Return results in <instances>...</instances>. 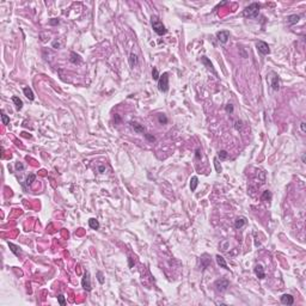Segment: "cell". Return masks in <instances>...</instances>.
<instances>
[{
    "instance_id": "83f0119b",
    "label": "cell",
    "mask_w": 306,
    "mask_h": 306,
    "mask_svg": "<svg viewBox=\"0 0 306 306\" xmlns=\"http://www.w3.org/2000/svg\"><path fill=\"white\" fill-rule=\"evenodd\" d=\"M214 166H215V171L220 173L222 169H221V165L219 164V160H218V158H214Z\"/></svg>"
},
{
    "instance_id": "603a6c76",
    "label": "cell",
    "mask_w": 306,
    "mask_h": 306,
    "mask_svg": "<svg viewBox=\"0 0 306 306\" xmlns=\"http://www.w3.org/2000/svg\"><path fill=\"white\" fill-rule=\"evenodd\" d=\"M12 102L15 103V105L17 106V109H18V110H21L22 108H23V102H22V99H21L19 97L13 96V97H12Z\"/></svg>"
},
{
    "instance_id": "d6986e66",
    "label": "cell",
    "mask_w": 306,
    "mask_h": 306,
    "mask_svg": "<svg viewBox=\"0 0 306 306\" xmlns=\"http://www.w3.org/2000/svg\"><path fill=\"white\" fill-rule=\"evenodd\" d=\"M88 226H90V227H91L92 230H98L101 225H99V222H98L97 219L91 218V219H88Z\"/></svg>"
},
{
    "instance_id": "5bb4252c",
    "label": "cell",
    "mask_w": 306,
    "mask_h": 306,
    "mask_svg": "<svg viewBox=\"0 0 306 306\" xmlns=\"http://www.w3.org/2000/svg\"><path fill=\"white\" fill-rule=\"evenodd\" d=\"M215 258H216V263H218V265H220L221 268H224V269H230V268L227 267V263H226V261H225V258L222 257V256L216 255V256H215Z\"/></svg>"
},
{
    "instance_id": "ac0fdd59",
    "label": "cell",
    "mask_w": 306,
    "mask_h": 306,
    "mask_svg": "<svg viewBox=\"0 0 306 306\" xmlns=\"http://www.w3.org/2000/svg\"><path fill=\"white\" fill-rule=\"evenodd\" d=\"M35 180H36V176H35L34 173H30V175H29V176L26 177V181H25V183H24V189H26L28 187H30Z\"/></svg>"
},
{
    "instance_id": "4fadbf2b",
    "label": "cell",
    "mask_w": 306,
    "mask_h": 306,
    "mask_svg": "<svg viewBox=\"0 0 306 306\" xmlns=\"http://www.w3.org/2000/svg\"><path fill=\"white\" fill-rule=\"evenodd\" d=\"M201 62H202V64H203V65H204L207 68H208V70H211V71H212L214 74H216V72L214 71V68H213V65H212V62L209 61V59H208V57L202 56V57H201Z\"/></svg>"
},
{
    "instance_id": "7c38bea8",
    "label": "cell",
    "mask_w": 306,
    "mask_h": 306,
    "mask_svg": "<svg viewBox=\"0 0 306 306\" xmlns=\"http://www.w3.org/2000/svg\"><path fill=\"white\" fill-rule=\"evenodd\" d=\"M23 92H24V96L28 98L29 101H34L35 99V95H34V92H32V90L29 86H26V87H24L23 88Z\"/></svg>"
},
{
    "instance_id": "6da1fadb",
    "label": "cell",
    "mask_w": 306,
    "mask_h": 306,
    "mask_svg": "<svg viewBox=\"0 0 306 306\" xmlns=\"http://www.w3.org/2000/svg\"><path fill=\"white\" fill-rule=\"evenodd\" d=\"M260 8H261L260 4L252 3L249 6L245 7V10L243 11V17H245V18H256L258 16V13H260Z\"/></svg>"
},
{
    "instance_id": "cb8c5ba5",
    "label": "cell",
    "mask_w": 306,
    "mask_h": 306,
    "mask_svg": "<svg viewBox=\"0 0 306 306\" xmlns=\"http://www.w3.org/2000/svg\"><path fill=\"white\" fill-rule=\"evenodd\" d=\"M261 200H262V201H264V202H268V201H270V200H271V193H270L269 190H265V191H263V194H262V196H261Z\"/></svg>"
},
{
    "instance_id": "484cf974",
    "label": "cell",
    "mask_w": 306,
    "mask_h": 306,
    "mask_svg": "<svg viewBox=\"0 0 306 306\" xmlns=\"http://www.w3.org/2000/svg\"><path fill=\"white\" fill-rule=\"evenodd\" d=\"M158 121H159L160 124H166L169 120H167V117L164 114H159V115H158Z\"/></svg>"
},
{
    "instance_id": "277c9868",
    "label": "cell",
    "mask_w": 306,
    "mask_h": 306,
    "mask_svg": "<svg viewBox=\"0 0 306 306\" xmlns=\"http://www.w3.org/2000/svg\"><path fill=\"white\" fill-rule=\"evenodd\" d=\"M256 48H257L258 53L262 54V55H268L270 53V49H269L268 43H265L263 41H258L257 43H256Z\"/></svg>"
},
{
    "instance_id": "b9f144b4",
    "label": "cell",
    "mask_w": 306,
    "mask_h": 306,
    "mask_svg": "<svg viewBox=\"0 0 306 306\" xmlns=\"http://www.w3.org/2000/svg\"><path fill=\"white\" fill-rule=\"evenodd\" d=\"M301 162H303V163H305V162H306V155H305V153L301 155Z\"/></svg>"
},
{
    "instance_id": "e575fe53",
    "label": "cell",
    "mask_w": 306,
    "mask_h": 306,
    "mask_svg": "<svg viewBox=\"0 0 306 306\" xmlns=\"http://www.w3.org/2000/svg\"><path fill=\"white\" fill-rule=\"evenodd\" d=\"M201 157H202L201 150L200 149H196V151H195V158H196V159H201Z\"/></svg>"
},
{
    "instance_id": "7402d4cb",
    "label": "cell",
    "mask_w": 306,
    "mask_h": 306,
    "mask_svg": "<svg viewBox=\"0 0 306 306\" xmlns=\"http://www.w3.org/2000/svg\"><path fill=\"white\" fill-rule=\"evenodd\" d=\"M70 61H71L72 64H74V65H77V64H80L82 59H80V56H79L77 53L72 52V53H71V57H70Z\"/></svg>"
},
{
    "instance_id": "f35d334b",
    "label": "cell",
    "mask_w": 306,
    "mask_h": 306,
    "mask_svg": "<svg viewBox=\"0 0 306 306\" xmlns=\"http://www.w3.org/2000/svg\"><path fill=\"white\" fill-rule=\"evenodd\" d=\"M98 171H99L101 173H104V172H105V166H103V165H101L99 167H98Z\"/></svg>"
},
{
    "instance_id": "ba28073f",
    "label": "cell",
    "mask_w": 306,
    "mask_h": 306,
    "mask_svg": "<svg viewBox=\"0 0 306 306\" xmlns=\"http://www.w3.org/2000/svg\"><path fill=\"white\" fill-rule=\"evenodd\" d=\"M270 86H271L273 90H275V91H278L279 88H280V79H279V77L276 75L275 73H273V77L270 79Z\"/></svg>"
},
{
    "instance_id": "5b68a950",
    "label": "cell",
    "mask_w": 306,
    "mask_h": 306,
    "mask_svg": "<svg viewBox=\"0 0 306 306\" xmlns=\"http://www.w3.org/2000/svg\"><path fill=\"white\" fill-rule=\"evenodd\" d=\"M214 286L216 287V289L220 291V292H225L226 289L229 288V286H230V282L227 280H225V279H220V280H216Z\"/></svg>"
},
{
    "instance_id": "4dcf8cb0",
    "label": "cell",
    "mask_w": 306,
    "mask_h": 306,
    "mask_svg": "<svg viewBox=\"0 0 306 306\" xmlns=\"http://www.w3.org/2000/svg\"><path fill=\"white\" fill-rule=\"evenodd\" d=\"M242 127H243V122L240 121V120H237L236 122H234V128L237 131H240L242 129Z\"/></svg>"
},
{
    "instance_id": "52a82bcc",
    "label": "cell",
    "mask_w": 306,
    "mask_h": 306,
    "mask_svg": "<svg viewBox=\"0 0 306 306\" xmlns=\"http://www.w3.org/2000/svg\"><path fill=\"white\" fill-rule=\"evenodd\" d=\"M216 38L219 39L220 43L225 44V43H227L229 38H230V32L229 31H219V32H216Z\"/></svg>"
},
{
    "instance_id": "ffe728a7",
    "label": "cell",
    "mask_w": 306,
    "mask_h": 306,
    "mask_svg": "<svg viewBox=\"0 0 306 306\" xmlns=\"http://www.w3.org/2000/svg\"><path fill=\"white\" fill-rule=\"evenodd\" d=\"M137 64H139V60H137V56L135 55V54H131L129 55V65H131V67L132 68H134V67H136L137 66Z\"/></svg>"
},
{
    "instance_id": "d4e9b609",
    "label": "cell",
    "mask_w": 306,
    "mask_h": 306,
    "mask_svg": "<svg viewBox=\"0 0 306 306\" xmlns=\"http://www.w3.org/2000/svg\"><path fill=\"white\" fill-rule=\"evenodd\" d=\"M218 159H220V160H226L229 158V153H227V151H225V150H221V151H219L218 152Z\"/></svg>"
},
{
    "instance_id": "ab89813d",
    "label": "cell",
    "mask_w": 306,
    "mask_h": 306,
    "mask_svg": "<svg viewBox=\"0 0 306 306\" xmlns=\"http://www.w3.org/2000/svg\"><path fill=\"white\" fill-rule=\"evenodd\" d=\"M300 128H301V131H303V133H305L306 132V127H305V122L303 121L301 123H300Z\"/></svg>"
},
{
    "instance_id": "e0dca14e",
    "label": "cell",
    "mask_w": 306,
    "mask_h": 306,
    "mask_svg": "<svg viewBox=\"0 0 306 306\" xmlns=\"http://www.w3.org/2000/svg\"><path fill=\"white\" fill-rule=\"evenodd\" d=\"M299 19H300V16L299 15H292V16H288L287 17V22H288V24L293 25V24H297L299 22Z\"/></svg>"
},
{
    "instance_id": "8fae6325",
    "label": "cell",
    "mask_w": 306,
    "mask_h": 306,
    "mask_svg": "<svg viewBox=\"0 0 306 306\" xmlns=\"http://www.w3.org/2000/svg\"><path fill=\"white\" fill-rule=\"evenodd\" d=\"M280 300L285 305H293V303H294V298L292 297L291 294H283V295H281V299Z\"/></svg>"
},
{
    "instance_id": "2e32d148",
    "label": "cell",
    "mask_w": 306,
    "mask_h": 306,
    "mask_svg": "<svg viewBox=\"0 0 306 306\" xmlns=\"http://www.w3.org/2000/svg\"><path fill=\"white\" fill-rule=\"evenodd\" d=\"M8 246H10L11 251H12L16 256H21V255H22V250H21V248H19V246L15 245L13 243H10V242H8Z\"/></svg>"
},
{
    "instance_id": "836d02e7",
    "label": "cell",
    "mask_w": 306,
    "mask_h": 306,
    "mask_svg": "<svg viewBox=\"0 0 306 306\" xmlns=\"http://www.w3.org/2000/svg\"><path fill=\"white\" fill-rule=\"evenodd\" d=\"M97 279L99 281V283H104V278H103V273L102 271H97Z\"/></svg>"
},
{
    "instance_id": "8992f818",
    "label": "cell",
    "mask_w": 306,
    "mask_h": 306,
    "mask_svg": "<svg viewBox=\"0 0 306 306\" xmlns=\"http://www.w3.org/2000/svg\"><path fill=\"white\" fill-rule=\"evenodd\" d=\"M82 286H83V288L87 292H90L92 289V286H91V279H90V274H88L87 271L85 273L84 275V278L82 279Z\"/></svg>"
},
{
    "instance_id": "7bdbcfd3",
    "label": "cell",
    "mask_w": 306,
    "mask_h": 306,
    "mask_svg": "<svg viewBox=\"0 0 306 306\" xmlns=\"http://www.w3.org/2000/svg\"><path fill=\"white\" fill-rule=\"evenodd\" d=\"M133 264H134V263H133V258H132V257H129V267H131V268L133 267Z\"/></svg>"
},
{
    "instance_id": "9c48e42d",
    "label": "cell",
    "mask_w": 306,
    "mask_h": 306,
    "mask_svg": "<svg viewBox=\"0 0 306 306\" xmlns=\"http://www.w3.org/2000/svg\"><path fill=\"white\" fill-rule=\"evenodd\" d=\"M254 271H255V274H256V276H257L258 279H261V280H263L264 278H265V273H264V268H263V265L262 264H257L255 267V269H254Z\"/></svg>"
},
{
    "instance_id": "8d00e7d4",
    "label": "cell",
    "mask_w": 306,
    "mask_h": 306,
    "mask_svg": "<svg viewBox=\"0 0 306 306\" xmlns=\"http://www.w3.org/2000/svg\"><path fill=\"white\" fill-rule=\"evenodd\" d=\"M60 47H61V42L60 41H54L53 42V48L57 49V48H60Z\"/></svg>"
},
{
    "instance_id": "3957f363",
    "label": "cell",
    "mask_w": 306,
    "mask_h": 306,
    "mask_svg": "<svg viewBox=\"0 0 306 306\" xmlns=\"http://www.w3.org/2000/svg\"><path fill=\"white\" fill-rule=\"evenodd\" d=\"M158 88L162 92H167L169 90V73H163L159 77V80H158Z\"/></svg>"
},
{
    "instance_id": "60d3db41",
    "label": "cell",
    "mask_w": 306,
    "mask_h": 306,
    "mask_svg": "<svg viewBox=\"0 0 306 306\" xmlns=\"http://www.w3.org/2000/svg\"><path fill=\"white\" fill-rule=\"evenodd\" d=\"M115 121L116 122H120L121 121V118H120V116H118V115H115Z\"/></svg>"
},
{
    "instance_id": "4316f807",
    "label": "cell",
    "mask_w": 306,
    "mask_h": 306,
    "mask_svg": "<svg viewBox=\"0 0 306 306\" xmlns=\"http://www.w3.org/2000/svg\"><path fill=\"white\" fill-rule=\"evenodd\" d=\"M159 72H158V70L155 67H153V70H152V78H153V80H159Z\"/></svg>"
},
{
    "instance_id": "30bf717a",
    "label": "cell",
    "mask_w": 306,
    "mask_h": 306,
    "mask_svg": "<svg viewBox=\"0 0 306 306\" xmlns=\"http://www.w3.org/2000/svg\"><path fill=\"white\" fill-rule=\"evenodd\" d=\"M245 225H246V218H245V216H238V218L234 220V227L237 230H240Z\"/></svg>"
},
{
    "instance_id": "9a60e30c",
    "label": "cell",
    "mask_w": 306,
    "mask_h": 306,
    "mask_svg": "<svg viewBox=\"0 0 306 306\" xmlns=\"http://www.w3.org/2000/svg\"><path fill=\"white\" fill-rule=\"evenodd\" d=\"M131 126H132V128H133V129H134L136 133H144V132H145L144 126H141L140 123H137V122L132 121V122H131Z\"/></svg>"
},
{
    "instance_id": "f546056e",
    "label": "cell",
    "mask_w": 306,
    "mask_h": 306,
    "mask_svg": "<svg viewBox=\"0 0 306 306\" xmlns=\"http://www.w3.org/2000/svg\"><path fill=\"white\" fill-rule=\"evenodd\" d=\"M57 301H59V304H60L61 306H65L66 305V300H65V297L62 294H59L57 295Z\"/></svg>"
},
{
    "instance_id": "f1b7e54d",
    "label": "cell",
    "mask_w": 306,
    "mask_h": 306,
    "mask_svg": "<svg viewBox=\"0 0 306 306\" xmlns=\"http://www.w3.org/2000/svg\"><path fill=\"white\" fill-rule=\"evenodd\" d=\"M1 121H3V124H8L10 123V117L4 111H1Z\"/></svg>"
},
{
    "instance_id": "44dd1931",
    "label": "cell",
    "mask_w": 306,
    "mask_h": 306,
    "mask_svg": "<svg viewBox=\"0 0 306 306\" xmlns=\"http://www.w3.org/2000/svg\"><path fill=\"white\" fill-rule=\"evenodd\" d=\"M197 185H199V178H197L196 176H193L191 180H190V190L191 191H195Z\"/></svg>"
},
{
    "instance_id": "d590c367",
    "label": "cell",
    "mask_w": 306,
    "mask_h": 306,
    "mask_svg": "<svg viewBox=\"0 0 306 306\" xmlns=\"http://www.w3.org/2000/svg\"><path fill=\"white\" fill-rule=\"evenodd\" d=\"M16 170H17V171H19V170H21V171L24 170V165H23L22 163H19V162L16 163Z\"/></svg>"
},
{
    "instance_id": "1f68e13d",
    "label": "cell",
    "mask_w": 306,
    "mask_h": 306,
    "mask_svg": "<svg viewBox=\"0 0 306 306\" xmlns=\"http://www.w3.org/2000/svg\"><path fill=\"white\" fill-rule=\"evenodd\" d=\"M225 110H226V113H227V114H232L233 110H234L233 109V105L232 104H227V105L225 106Z\"/></svg>"
},
{
    "instance_id": "74e56055",
    "label": "cell",
    "mask_w": 306,
    "mask_h": 306,
    "mask_svg": "<svg viewBox=\"0 0 306 306\" xmlns=\"http://www.w3.org/2000/svg\"><path fill=\"white\" fill-rule=\"evenodd\" d=\"M49 24H50V25H56V24H59V19H50V21H49Z\"/></svg>"
},
{
    "instance_id": "d6a6232c",
    "label": "cell",
    "mask_w": 306,
    "mask_h": 306,
    "mask_svg": "<svg viewBox=\"0 0 306 306\" xmlns=\"http://www.w3.org/2000/svg\"><path fill=\"white\" fill-rule=\"evenodd\" d=\"M145 137H146V139L149 140L150 142H154V141H155V136L152 135V134H145Z\"/></svg>"
},
{
    "instance_id": "7a4b0ae2",
    "label": "cell",
    "mask_w": 306,
    "mask_h": 306,
    "mask_svg": "<svg viewBox=\"0 0 306 306\" xmlns=\"http://www.w3.org/2000/svg\"><path fill=\"white\" fill-rule=\"evenodd\" d=\"M152 28L155 34H158L159 36H163L166 34V28L164 26V24L158 19L157 17H152Z\"/></svg>"
}]
</instances>
